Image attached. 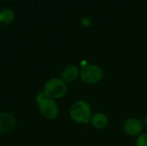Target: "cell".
Returning a JSON list of instances; mask_svg holds the SVG:
<instances>
[{"mask_svg": "<svg viewBox=\"0 0 147 146\" xmlns=\"http://www.w3.org/2000/svg\"><path fill=\"white\" fill-rule=\"evenodd\" d=\"M82 23H83L84 26H89L90 23V21L88 18H85V19H84V20L82 21Z\"/></svg>", "mask_w": 147, "mask_h": 146, "instance_id": "7c38bea8", "label": "cell"}, {"mask_svg": "<svg viewBox=\"0 0 147 146\" xmlns=\"http://www.w3.org/2000/svg\"><path fill=\"white\" fill-rule=\"evenodd\" d=\"M91 116L90 106L84 101H77L70 108V117L77 123H89Z\"/></svg>", "mask_w": 147, "mask_h": 146, "instance_id": "7a4b0ae2", "label": "cell"}, {"mask_svg": "<svg viewBox=\"0 0 147 146\" xmlns=\"http://www.w3.org/2000/svg\"><path fill=\"white\" fill-rule=\"evenodd\" d=\"M46 98H47V97L45 96V95H44L43 92L39 93V94L37 95V96H36V102H37V103H40V102H42V101L45 100Z\"/></svg>", "mask_w": 147, "mask_h": 146, "instance_id": "8fae6325", "label": "cell"}, {"mask_svg": "<svg viewBox=\"0 0 147 146\" xmlns=\"http://www.w3.org/2000/svg\"><path fill=\"white\" fill-rule=\"evenodd\" d=\"M137 146H147V133H141L136 141Z\"/></svg>", "mask_w": 147, "mask_h": 146, "instance_id": "30bf717a", "label": "cell"}, {"mask_svg": "<svg viewBox=\"0 0 147 146\" xmlns=\"http://www.w3.org/2000/svg\"><path fill=\"white\" fill-rule=\"evenodd\" d=\"M67 92L66 83L61 78H51L44 85L43 93L45 96L51 100H57L64 97Z\"/></svg>", "mask_w": 147, "mask_h": 146, "instance_id": "6da1fadb", "label": "cell"}, {"mask_svg": "<svg viewBox=\"0 0 147 146\" xmlns=\"http://www.w3.org/2000/svg\"><path fill=\"white\" fill-rule=\"evenodd\" d=\"M124 132L129 136H138L140 135L144 129V125L140 120L131 118L125 121L123 125Z\"/></svg>", "mask_w": 147, "mask_h": 146, "instance_id": "5b68a950", "label": "cell"}, {"mask_svg": "<svg viewBox=\"0 0 147 146\" xmlns=\"http://www.w3.org/2000/svg\"><path fill=\"white\" fill-rule=\"evenodd\" d=\"M16 126V120L14 116L7 112L0 113V133H7Z\"/></svg>", "mask_w": 147, "mask_h": 146, "instance_id": "8992f818", "label": "cell"}, {"mask_svg": "<svg viewBox=\"0 0 147 146\" xmlns=\"http://www.w3.org/2000/svg\"><path fill=\"white\" fill-rule=\"evenodd\" d=\"M14 19H15V15L11 9H4L0 11V22L9 24L12 22Z\"/></svg>", "mask_w": 147, "mask_h": 146, "instance_id": "9c48e42d", "label": "cell"}, {"mask_svg": "<svg viewBox=\"0 0 147 146\" xmlns=\"http://www.w3.org/2000/svg\"><path fill=\"white\" fill-rule=\"evenodd\" d=\"M79 76L84 83L96 84L102 80L103 73L99 66L92 64H86L82 66L79 71Z\"/></svg>", "mask_w": 147, "mask_h": 146, "instance_id": "3957f363", "label": "cell"}, {"mask_svg": "<svg viewBox=\"0 0 147 146\" xmlns=\"http://www.w3.org/2000/svg\"><path fill=\"white\" fill-rule=\"evenodd\" d=\"M79 76L78 68L76 65H71L66 66L61 72V79L65 83L74 82Z\"/></svg>", "mask_w": 147, "mask_h": 146, "instance_id": "52a82bcc", "label": "cell"}, {"mask_svg": "<svg viewBox=\"0 0 147 146\" xmlns=\"http://www.w3.org/2000/svg\"><path fill=\"white\" fill-rule=\"evenodd\" d=\"M91 126L96 129H103L108 125V117L102 113H96L93 114L90 120Z\"/></svg>", "mask_w": 147, "mask_h": 146, "instance_id": "ba28073f", "label": "cell"}, {"mask_svg": "<svg viewBox=\"0 0 147 146\" xmlns=\"http://www.w3.org/2000/svg\"><path fill=\"white\" fill-rule=\"evenodd\" d=\"M38 108L40 114L47 120H54L59 115V107L54 100L46 98L40 103Z\"/></svg>", "mask_w": 147, "mask_h": 146, "instance_id": "277c9868", "label": "cell"}]
</instances>
